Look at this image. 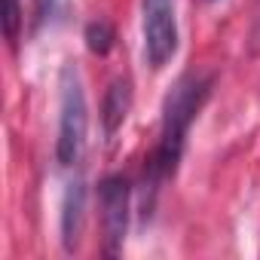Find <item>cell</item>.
<instances>
[{
	"label": "cell",
	"mask_w": 260,
	"mask_h": 260,
	"mask_svg": "<svg viewBox=\"0 0 260 260\" xmlns=\"http://www.w3.org/2000/svg\"><path fill=\"white\" fill-rule=\"evenodd\" d=\"M214 80L211 77H199V74H187L175 83V89L166 95V107H162V132H159V144L150 162V175L153 181H162L169 175H175L184 147H187V132L196 119V113L202 110V104L211 95Z\"/></svg>",
	"instance_id": "1"
},
{
	"label": "cell",
	"mask_w": 260,
	"mask_h": 260,
	"mask_svg": "<svg viewBox=\"0 0 260 260\" xmlns=\"http://www.w3.org/2000/svg\"><path fill=\"white\" fill-rule=\"evenodd\" d=\"M61 101H58V138H55V159L61 166H77L86 153V135H89V107L80 71L74 64L61 68Z\"/></svg>",
	"instance_id": "2"
},
{
	"label": "cell",
	"mask_w": 260,
	"mask_h": 260,
	"mask_svg": "<svg viewBox=\"0 0 260 260\" xmlns=\"http://www.w3.org/2000/svg\"><path fill=\"white\" fill-rule=\"evenodd\" d=\"M178 52L175 0H144V55L150 68H166Z\"/></svg>",
	"instance_id": "3"
},
{
	"label": "cell",
	"mask_w": 260,
	"mask_h": 260,
	"mask_svg": "<svg viewBox=\"0 0 260 260\" xmlns=\"http://www.w3.org/2000/svg\"><path fill=\"white\" fill-rule=\"evenodd\" d=\"M98 202H101V226H104V251L113 257L122 251L125 233H128V202L132 187L122 175H107L98 184Z\"/></svg>",
	"instance_id": "4"
},
{
	"label": "cell",
	"mask_w": 260,
	"mask_h": 260,
	"mask_svg": "<svg viewBox=\"0 0 260 260\" xmlns=\"http://www.w3.org/2000/svg\"><path fill=\"white\" fill-rule=\"evenodd\" d=\"M86 223V184L71 181L61 199V245L64 251H77Z\"/></svg>",
	"instance_id": "5"
},
{
	"label": "cell",
	"mask_w": 260,
	"mask_h": 260,
	"mask_svg": "<svg viewBox=\"0 0 260 260\" xmlns=\"http://www.w3.org/2000/svg\"><path fill=\"white\" fill-rule=\"evenodd\" d=\"M128 110H132V83H128V77H116L107 86V95H104V104H101V128H104L107 141L122 128Z\"/></svg>",
	"instance_id": "6"
},
{
	"label": "cell",
	"mask_w": 260,
	"mask_h": 260,
	"mask_svg": "<svg viewBox=\"0 0 260 260\" xmlns=\"http://www.w3.org/2000/svg\"><path fill=\"white\" fill-rule=\"evenodd\" d=\"M113 40H116V31H113V25L107 19H95V22L86 25V46H89V52L107 55L113 49Z\"/></svg>",
	"instance_id": "7"
},
{
	"label": "cell",
	"mask_w": 260,
	"mask_h": 260,
	"mask_svg": "<svg viewBox=\"0 0 260 260\" xmlns=\"http://www.w3.org/2000/svg\"><path fill=\"white\" fill-rule=\"evenodd\" d=\"M64 4H68V0H34V31L52 25L61 16Z\"/></svg>",
	"instance_id": "8"
},
{
	"label": "cell",
	"mask_w": 260,
	"mask_h": 260,
	"mask_svg": "<svg viewBox=\"0 0 260 260\" xmlns=\"http://www.w3.org/2000/svg\"><path fill=\"white\" fill-rule=\"evenodd\" d=\"M4 28H7V40L16 46V40H19V28H22V0H7Z\"/></svg>",
	"instance_id": "9"
}]
</instances>
